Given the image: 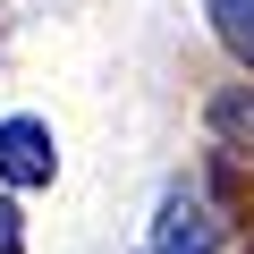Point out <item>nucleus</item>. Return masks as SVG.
Here are the masks:
<instances>
[{
  "label": "nucleus",
  "mask_w": 254,
  "mask_h": 254,
  "mask_svg": "<svg viewBox=\"0 0 254 254\" xmlns=\"http://www.w3.org/2000/svg\"><path fill=\"white\" fill-rule=\"evenodd\" d=\"M144 254H220V212H212V195L203 187H170L161 195V212H153V246Z\"/></svg>",
  "instance_id": "1"
},
{
  "label": "nucleus",
  "mask_w": 254,
  "mask_h": 254,
  "mask_svg": "<svg viewBox=\"0 0 254 254\" xmlns=\"http://www.w3.org/2000/svg\"><path fill=\"white\" fill-rule=\"evenodd\" d=\"M60 153L43 119H0V187H51Z\"/></svg>",
  "instance_id": "2"
},
{
  "label": "nucleus",
  "mask_w": 254,
  "mask_h": 254,
  "mask_svg": "<svg viewBox=\"0 0 254 254\" xmlns=\"http://www.w3.org/2000/svg\"><path fill=\"white\" fill-rule=\"evenodd\" d=\"M203 17H212L220 51H229L237 68H254V0H203Z\"/></svg>",
  "instance_id": "3"
},
{
  "label": "nucleus",
  "mask_w": 254,
  "mask_h": 254,
  "mask_svg": "<svg viewBox=\"0 0 254 254\" xmlns=\"http://www.w3.org/2000/svg\"><path fill=\"white\" fill-rule=\"evenodd\" d=\"M212 127H220L237 153H254V85H229V93H212Z\"/></svg>",
  "instance_id": "4"
},
{
  "label": "nucleus",
  "mask_w": 254,
  "mask_h": 254,
  "mask_svg": "<svg viewBox=\"0 0 254 254\" xmlns=\"http://www.w3.org/2000/svg\"><path fill=\"white\" fill-rule=\"evenodd\" d=\"M0 254H17V203H0Z\"/></svg>",
  "instance_id": "5"
}]
</instances>
